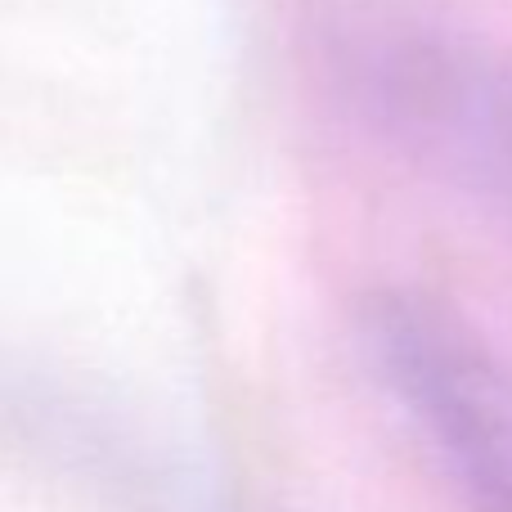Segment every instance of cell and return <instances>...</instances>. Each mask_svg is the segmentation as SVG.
Instances as JSON below:
<instances>
[{
  "instance_id": "obj_3",
  "label": "cell",
  "mask_w": 512,
  "mask_h": 512,
  "mask_svg": "<svg viewBox=\"0 0 512 512\" xmlns=\"http://www.w3.org/2000/svg\"><path fill=\"white\" fill-rule=\"evenodd\" d=\"M0 445L95 512H230L203 463L122 391L0 346Z\"/></svg>"
},
{
  "instance_id": "obj_2",
  "label": "cell",
  "mask_w": 512,
  "mask_h": 512,
  "mask_svg": "<svg viewBox=\"0 0 512 512\" xmlns=\"http://www.w3.org/2000/svg\"><path fill=\"white\" fill-rule=\"evenodd\" d=\"M360 351L459 512H512V360L436 292L378 288Z\"/></svg>"
},
{
  "instance_id": "obj_4",
  "label": "cell",
  "mask_w": 512,
  "mask_h": 512,
  "mask_svg": "<svg viewBox=\"0 0 512 512\" xmlns=\"http://www.w3.org/2000/svg\"><path fill=\"white\" fill-rule=\"evenodd\" d=\"M486 194H495L499 203H508V207H512V81H508L504 117H499V135H495V158H490Z\"/></svg>"
},
{
  "instance_id": "obj_1",
  "label": "cell",
  "mask_w": 512,
  "mask_h": 512,
  "mask_svg": "<svg viewBox=\"0 0 512 512\" xmlns=\"http://www.w3.org/2000/svg\"><path fill=\"white\" fill-rule=\"evenodd\" d=\"M319 54L342 99L391 144L468 185H486L512 54L418 0H333Z\"/></svg>"
}]
</instances>
